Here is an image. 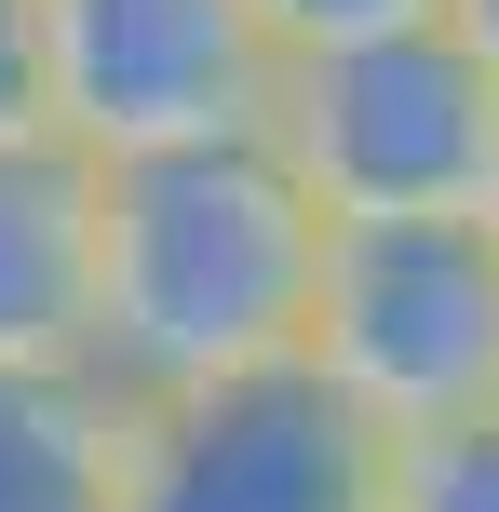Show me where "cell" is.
Returning <instances> with one entry per match:
<instances>
[{
    "label": "cell",
    "instance_id": "obj_1",
    "mask_svg": "<svg viewBox=\"0 0 499 512\" xmlns=\"http://www.w3.org/2000/svg\"><path fill=\"white\" fill-rule=\"evenodd\" d=\"M324 230H338V216L297 189V162L270 149V135L108 162L95 364L122 391H176V378H230V364L311 351Z\"/></svg>",
    "mask_w": 499,
    "mask_h": 512
},
{
    "label": "cell",
    "instance_id": "obj_11",
    "mask_svg": "<svg viewBox=\"0 0 499 512\" xmlns=\"http://www.w3.org/2000/svg\"><path fill=\"white\" fill-rule=\"evenodd\" d=\"M446 27H459V41H473L486 68H499V0H446Z\"/></svg>",
    "mask_w": 499,
    "mask_h": 512
},
{
    "label": "cell",
    "instance_id": "obj_3",
    "mask_svg": "<svg viewBox=\"0 0 499 512\" xmlns=\"http://www.w3.org/2000/svg\"><path fill=\"white\" fill-rule=\"evenodd\" d=\"M311 364L378 432H446L499 405V216H338Z\"/></svg>",
    "mask_w": 499,
    "mask_h": 512
},
{
    "label": "cell",
    "instance_id": "obj_4",
    "mask_svg": "<svg viewBox=\"0 0 499 512\" xmlns=\"http://www.w3.org/2000/svg\"><path fill=\"white\" fill-rule=\"evenodd\" d=\"M378 486H392V432L311 351L135 391L122 512H378Z\"/></svg>",
    "mask_w": 499,
    "mask_h": 512
},
{
    "label": "cell",
    "instance_id": "obj_9",
    "mask_svg": "<svg viewBox=\"0 0 499 512\" xmlns=\"http://www.w3.org/2000/svg\"><path fill=\"white\" fill-rule=\"evenodd\" d=\"M54 135V68H41V0H0V149Z\"/></svg>",
    "mask_w": 499,
    "mask_h": 512
},
{
    "label": "cell",
    "instance_id": "obj_7",
    "mask_svg": "<svg viewBox=\"0 0 499 512\" xmlns=\"http://www.w3.org/2000/svg\"><path fill=\"white\" fill-rule=\"evenodd\" d=\"M135 391L108 364H0V512H122Z\"/></svg>",
    "mask_w": 499,
    "mask_h": 512
},
{
    "label": "cell",
    "instance_id": "obj_12",
    "mask_svg": "<svg viewBox=\"0 0 499 512\" xmlns=\"http://www.w3.org/2000/svg\"><path fill=\"white\" fill-rule=\"evenodd\" d=\"M486 216H499V176H486Z\"/></svg>",
    "mask_w": 499,
    "mask_h": 512
},
{
    "label": "cell",
    "instance_id": "obj_6",
    "mask_svg": "<svg viewBox=\"0 0 499 512\" xmlns=\"http://www.w3.org/2000/svg\"><path fill=\"white\" fill-rule=\"evenodd\" d=\"M108 283V162L81 135L0 149V364H95Z\"/></svg>",
    "mask_w": 499,
    "mask_h": 512
},
{
    "label": "cell",
    "instance_id": "obj_2",
    "mask_svg": "<svg viewBox=\"0 0 499 512\" xmlns=\"http://www.w3.org/2000/svg\"><path fill=\"white\" fill-rule=\"evenodd\" d=\"M270 149L297 162L324 216H486L499 176V68L432 27H378V41L284 54V108Z\"/></svg>",
    "mask_w": 499,
    "mask_h": 512
},
{
    "label": "cell",
    "instance_id": "obj_8",
    "mask_svg": "<svg viewBox=\"0 0 499 512\" xmlns=\"http://www.w3.org/2000/svg\"><path fill=\"white\" fill-rule=\"evenodd\" d=\"M378 512H499V405L446 432H392V486Z\"/></svg>",
    "mask_w": 499,
    "mask_h": 512
},
{
    "label": "cell",
    "instance_id": "obj_5",
    "mask_svg": "<svg viewBox=\"0 0 499 512\" xmlns=\"http://www.w3.org/2000/svg\"><path fill=\"white\" fill-rule=\"evenodd\" d=\"M41 68L54 135H81L95 162L216 149V135H270L284 27L270 0H41Z\"/></svg>",
    "mask_w": 499,
    "mask_h": 512
},
{
    "label": "cell",
    "instance_id": "obj_10",
    "mask_svg": "<svg viewBox=\"0 0 499 512\" xmlns=\"http://www.w3.org/2000/svg\"><path fill=\"white\" fill-rule=\"evenodd\" d=\"M446 0H270L284 54H324V41H378V27H432Z\"/></svg>",
    "mask_w": 499,
    "mask_h": 512
}]
</instances>
